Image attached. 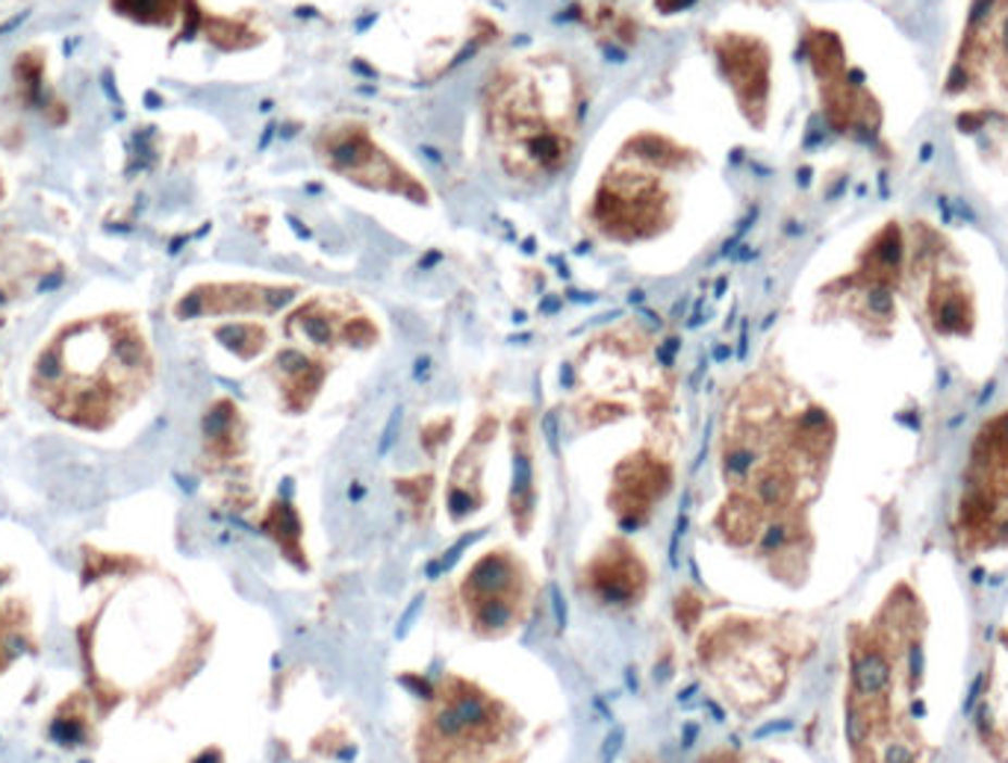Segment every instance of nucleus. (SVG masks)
I'll list each match as a JSON object with an SVG mask.
<instances>
[{
  "mask_svg": "<svg viewBox=\"0 0 1008 763\" xmlns=\"http://www.w3.org/2000/svg\"><path fill=\"white\" fill-rule=\"evenodd\" d=\"M531 484V460L525 454H517L513 460V489H510V499L520 501L525 492H528Z\"/></svg>",
  "mask_w": 1008,
  "mask_h": 763,
  "instance_id": "nucleus-5",
  "label": "nucleus"
},
{
  "mask_svg": "<svg viewBox=\"0 0 1008 763\" xmlns=\"http://www.w3.org/2000/svg\"><path fill=\"white\" fill-rule=\"evenodd\" d=\"M787 537H791L787 525H770L761 537V551H779L787 542Z\"/></svg>",
  "mask_w": 1008,
  "mask_h": 763,
  "instance_id": "nucleus-7",
  "label": "nucleus"
},
{
  "mask_svg": "<svg viewBox=\"0 0 1008 763\" xmlns=\"http://www.w3.org/2000/svg\"><path fill=\"white\" fill-rule=\"evenodd\" d=\"M481 534H484V530H472V534H466L463 540L455 542V546H451V549H448L446 554H443V558L437 560V563H431V566H428L431 578H437V575H443V572L451 570V566H455V560H460V554H463V551H466L469 546H472V542L478 540Z\"/></svg>",
  "mask_w": 1008,
  "mask_h": 763,
  "instance_id": "nucleus-4",
  "label": "nucleus"
},
{
  "mask_svg": "<svg viewBox=\"0 0 1008 763\" xmlns=\"http://www.w3.org/2000/svg\"><path fill=\"white\" fill-rule=\"evenodd\" d=\"M398 413L396 416H393V422H389V428H387V434H384V439H381V448H377V451H381V454H387V448L393 446V442H396V430H398Z\"/></svg>",
  "mask_w": 1008,
  "mask_h": 763,
  "instance_id": "nucleus-12",
  "label": "nucleus"
},
{
  "mask_svg": "<svg viewBox=\"0 0 1008 763\" xmlns=\"http://www.w3.org/2000/svg\"><path fill=\"white\" fill-rule=\"evenodd\" d=\"M475 622L484 625V628H505L510 622V608L499 599L484 601L478 608V613H475Z\"/></svg>",
  "mask_w": 1008,
  "mask_h": 763,
  "instance_id": "nucleus-3",
  "label": "nucleus"
},
{
  "mask_svg": "<svg viewBox=\"0 0 1008 763\" xmlns=\"http://www.w3.org/2000/svg\"><path fill=\"white\" fill-rule=\"evenodd\" d=\"M551 608H555V622H558V628H567V599H563V590H560L558 584L551 587Z\"/></svg>",
  "mask_w": 1008,
  "mask_h": 763,
  "instance_id": "nucleus-8",
  "label": "nucleus"
},
{
  "mask_svg": "<svg viewBox=\"0 0 1008 763\" xmlns=\"http://www.w3.org/2000/svg\"><path fill=\"white\" fill-rule=\"evenodd\" d=\"M510 584V570L508 563L501 558H487L481 560L475 572H472V578H469V587L481 596H499L501 590H508Z\"/></svg>",
  "mask_w": 1008,
  "mask_h": 763,
  "instance_id": "nucleus-1",
  "label": "nucleus"
},
{
  "mask_svg": "<svg viewBox=\"0 0 1008 763\" xmlns=\"http://www.w3.org/2000/svg\"><path fill=\"white\" fill-rule=\"evenodd\" d=\"M419 611H422V599L413 601V608H410V611L405 613V616H401V622H398V637H405V634H408L410 622L416 620V613H419Z\"/></svg>",
  "mask_w": 1008,
  "mask_h": 763,
  "instance_id": "nucleus-11",
  "label": "nucleus"
},
{
  "mask_svg": "<svg viewBox=\"0 0 1008 763\" xmlns=\"http://www.w3.org/2000/svg\"><path fill=\"white\" fill-rule=\"evenodd\" d=\"M434 728H437L439 737H448V740H455V737H463L469 731V723L463 720V713L455 708V704H448L443 711L434 716Z\"/></svg>",
  "mask_w": 1008,
  "mask_h": 763,
  "instance_id": "nucleus-2",
  "label": "nucleus"
},
{
  "mask_svg": "<svg viewBox=\"0 0 1008 763\" xmlns=\"http://www.w3.org/2000/svg\"><path fill=\"white\" fill-rule=\"evenodd\" d=\"M472 510H475V501L469 499L463 489L451 492V513H455L458 520H460V516H466V513H472Z\"/></svg>",
  "mask_w": 1008,
  "mask_h": 763,
  "instance_id": "nucleus-9",
  "label": "nucleus"
},
{
  "mask_svg": "<svg viewBox=\"0 0 1008 763\" xmlns=\"http://www.w3.org/2000/svg\"><path fill=\"white\" fill-rule=\"evenodd\" d=\"M622 743H625V731H622V728H613V731L605 737V743L599 746V763L617 761V754L622 752Z\"/></svg>",
  "mask_w": 1008,
  "mask_h": 763,
  "instance_id": "nucleus-6",
  "label": "nucleus"
},
{
  "mask_svg": "<svg viewBox=\"0 0 1008 763\" xmlns=\"http://www.w3.org/2000/svg\"><path fill=\"white\" fill-rule=\"evenodd\" d=\"M684 530H687V513L682 510V516H679V525H675V530H672V542H670V560H672V563L679 560V546H682V540H684Z\"/></svg>",
  "mask_w": 1008,
  "mask_h": 763,
  "instance_id": "nucleus-10",
  "label": "nucleus"
}]
</instances>
